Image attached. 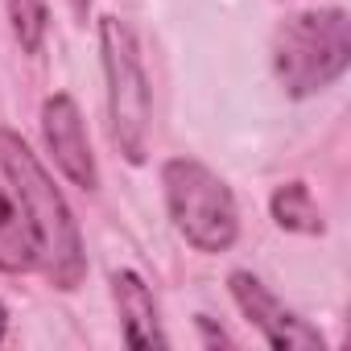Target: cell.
<instances>
[{
    "label": "cell",
    "mask_w": 351,
    "mask_h": 351,
    "mask_svg": "<svg viewBox=\"0 0 351 351\" xmlns=\"http://www.w3.org/2000/svg\"><path fill=\"white\" fill-rule=\"evenodd\" d=\"M0 165L9 173V186L21 199L34 236H38V269L58 285V289H79L87 277V256H83V236L79 223L62 199V191L54 186V178L46 173V165L38 161V153L13 132L0 128Z\"/></svg>",
    "instance_id": "obj_1"
},
{
    "label": "cell",
    "mask_w": 351,
    "mask_h": 351,
    "mask_svg": "<svg viewBox=\"0 0 351 351\" xmlns=\"http://www.w3.org/2000/svg\"><path fill=\"white\" fill-rule=\"evenodd\" d=\"M351 62V21L343 9L289 13L273 34V75L285 95L306 99L343 79Z\"/></svg>",
    "instance_id": "obj_2"
},
{
    "label": "cell",
    "mask_w": 351,
    "mask_h": 351,
    "mask_svg": "<svg viewBox=\"0 0 351 351\" xmlns=\"http://www.w3.org/2000/svg\"><path fill=\"white\" fill-rule=\"evenodd\" d=\"M165 211L178 236L199 252H228L240 236V211L228 182L195 157H169L161 165Z\"/></svg>",
    "instance_id": "obj_3"
},
{
    "label": "cell",
    "mask_w": 351,
    "mask_h": 351,
    "mask_svg": "<svg viewBox=\"0 0 351 351\" xmlns=\"http://www.w3.org/2000/svg\"><path fill=\"white\" fill-rule=\"evenodd\" d=\"M99 50H104V75H108V116H112V141L120 153L141 165L149 153V79L141 66V50L132 29L120 17L99 21Z\"/></svg>",
    "instance_id": "obj_4"
},
{
    "label": "cell",
    "mask_w": 351,
    "mask_h": 351,
    "mask_svg": "<svg viewBox=\"0 0 351 351\" xmlns=\"http://www.w3.org/2000/svg\"><path fill=\"white\" fill-rule=\"evenodd\" d=\"M232 298H236V306L244 310V318L265 335V343L269 347H277V351H322V335L314 330V326H306L293 310H285L281 306V298L261 281V277H252V273H232Z\"/></svg>",
    "instance_id": "obj_5"
},
{
    "label": "cell",
    "mask_w": 351,
    "mask_h": 351,
    "mask_svg": "<svg viewBox=\"0 0 351 351\" xmlns=\"http://www.w3.org/2000/svg\"><path fill=\"white\" fill-rule=\"evenodd\" d=\"M42 136H46V149L54 153V165L79 191H95L99 186V169H95V157H91L83 112H79V104L66 91H58V95H50L42 104Z\"/></svg>",
    "instance_id": "obj_6"
},
{
    "label": "cell",
    "mask_w": 351,
    "mask_h": 351,
    "mask_svg": "<svg viewBox=\"0 0 351 351\" xmlns=\"http://www.w3.org/2000/svg\"><path fill=\"white\" fill-rule=\"evenodd\" d=\"M112 302H116V314H120V326H124V343L128 347H165V330L157 322V306H153V293L149 285L132 273V269H120L112 273Z\"/></svg>",
    "instance_id": "obj_7"
},
{
    "label": "cell",
    "mask_w": 351,
    "mask_h": 351,
    "mask_svg": "<svg viewBox=\"0 0 351 351\" xmlns=\"http://www.w3.org/2000/svg\"><path fill=\"white\" fill-rule=\"evenodd\" d=\"M29 269H38L34 223L13 186L0 182V273H29Z\"/></svg>",
    "instance_id": "obj_8"
},
{
    "label": "cell",
    "mask_w": 351,
    "mask_h": 351,
    "mask_svg": "<svg viewBox=\"0 0 351 351\" xmlns=\"http://www.w3.org/2000/svg\"><path fill=\"white\" fill-rule=\"evenodd\" d=\"M269 211H273L277 228H285V232H298V236H322L326 232L322 211H318V203H314V195H310L306 182L277 186L273 199H269Z\"/></svg>",
    "instance_id": "obj_9"
},
{
    "label": "cell",
    "mask_w": 351,
    "mask_h": 351,
    "mask_svg": "<svg viewBox=\"0 0 351 351\" xmlns=\"http://www.w3.org/2000/svg\"><path fill=\"white\" fill-rule=\"evenodd\" d=\"M5 5H9V21H13L21 50L38 54L46 38V0H5Z\"/></svg>",
    "instance_id": "obj_10"
},
{
    "label": "cell",
    "mask_w": 351,
    "mask_h": 351,
    "mask_svg": "<svg viewBox=\"0 0 351 351\" xmlns=\"http://www.w3.org/2000/svg\"><path fill=\"white\" fill-rule=\"evenodd\" d=\"M71 9H75V17H79V21H87V13H91V0H71Z\"/></svg>",
    "instance_id": "obj_11"
},
{
    "label": "cell",
    "mask_w": 351,
    "mask_h": 351,
    "mask_svg": "<svg viewBox=\"0 0 351 351\" xmlns=\"http://www.w3.org/2000/svg\"><path fill=\"white\" fill-rule=\"evenodd\" d=\"M5 330H9V310H5V302H0V343H5Z\"/></svg>",
    "instance_id": "obj_12"
}]
</instances>
